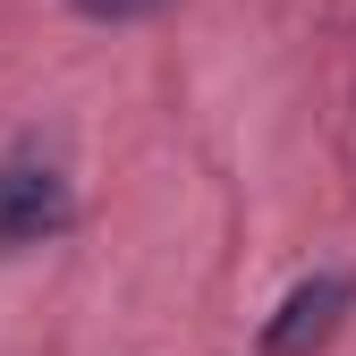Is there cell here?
Here are the masks:
<instances>
[{
	"label": "cell",
	"instance_id": "6da1fadb",
	"mask_svg": "<svg viewBox=\"0 0 356 356\" xmlns=\"http://www.w3.org/2000/svg\"><path fill=\"white\" fill-rule=\"evenodd\" d=\"M51 229H68V178L51 161H0V246H42Z\"/></svg>",
	"mask_w": 356,
	"mask_h": 356
},
{
	"label": "cell",
	"instance_id": "7a4b0ae2",
	"mask_svg": "<svg viewBox=\"0 0 356 356\" xmlns=\"http://www.w3.org/2000/svg\"><path fill=\"white\" fill-rule=\"evenodd\" d=\"M348 297H356V289H348L339 272H323V280L289 289V305L263 323V348H272V356H305V348H323V339L339 331V314H348Z\"/></svg>",
	"mask_w": 356,
	"mask_h": 356
},
{
	"label": "cell",
	"instance_id": "3957f363",
	"mask_svg": "<svg viewBox=\"0 0 356 356\" xmlns=\"http://www.w3.org/2000/svg\"><path fill=\"white\" fill-rule=\"evenodd\" d=\"M85 17H145V9H161V0H76Z\"/></svg>",
	"mask_w": 356,
	"mask_h": 356
}]
</instances>
